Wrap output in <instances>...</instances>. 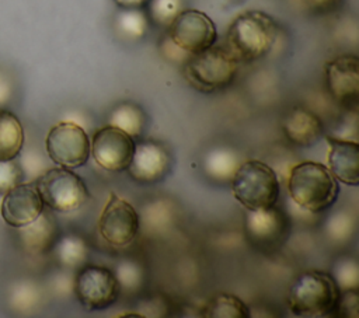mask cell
<instances>
[{
  "mask_svg": "<svg viewBox=\"0 0 359 318\" xmlns=\"http://www.w3.org/2000/svg\"><path fill=\"white\" fill-rule=\"evenodd\" d=\"M279 36V25L262 10H245L236 15L226 34L224 46L238 63H252L271 53Z\"/></svg>",
  "mask_w": 359,
  "mask_h": 318,
  "instance_id": "6da1fadb",
  "label": "cell"
},
{
  "mask_svg": "<svg viewBox=\"0 0 359 318\" xmlns=\"http://www.w3.org/2000/svg\"><path fill=\"white\" fill-rule=\"evenodd\" d=\"M287 191L293 202L302 209L320 213L335 203L339 185L324 164L303 161L292 167Z\"/></svg>",
  "mask_w": 359,
  "mask_h": 318,
  "instance_id": "7a4b0ae2",
  "label": "cell"
},
{
  "mask_svg": "<svg viewBox=\"0 0 359 318\" xmlns=\"http://www.w3.org/2000/svg\"><path fill=\"white\" fill-rule=\"evenodd\" d=\"M341 289L332 275L321 270L300 273L289 287L287 305L297 317L334 315Z\"/></svg>",
  "mask_w": 359,
  "mask_h": 318,
  "instance_id": "3957f363",
  "label": "cell"
},
{
  "mask_svg": "<svg viewBox=\"0 0 359 318\" xmlns=\"http://www.w3.org/2000/svg\"><path fill=\"white\" fill-rule=\"evenodd\" d=\"M238 60L224 45L189 55L182 63V74L187 83L199 92L210 94L227 88L238 73Z\"/></svg>",
  "mask_w": 359,
  "mask_h": 318,
  "instance_id": "277c9868",
  "label": "cell"
},
{
  "mask_svg": "<svg viewBox=\"0 0 359 318\" xmlns=\"http://www.w3.org/2000/svg\"><path fill=\"white\" fill-rule=\"evenodd\" d=\"M234 199L247 210H264L276 205L280 185L276 172L259 160L237 165L231 175Z\"/></svg>",
  "mask_w": 359,
  "mask_h": 318,
  "instance_id": "5b68a950",
  "label": "cell"
},
{
  "mask_svg": "<svg viewBox=\"0 0 359 318\" xmlns=\"http://www.w3.org/2000/svg\"><path fill=\"white\" fill-rule=\"evenodd\" d=\"M35 186L43 205L52 212L72 213L79 210L90 198L84 181L70 168L57 167L41 174Z\"/></svg>",
  "mask_w": 359,
  "mask_h": 318,
  "instance_id": "8992f818",
  "label": "cell"
},
{
  "mask_svg": "<svg viewBox=\"0 0 359 318\" xmlns=\"http://www.w3.org/2000/svg\"><path fill=\"white\" fill-rule=\"evenodd\" d=\"M167 38L187 55H194L216 43L217 29L206 13L184 8L167 27Z\"/></svg>",
  "mask_w": 359,
  "mask_h": 318,
  "instance_id": "52a82bcc",
  "label": "cell"
},
{
  "mask_svg": "<svg viewBox=\"0 0 359 318\" xmlns=\"http://www.w3.org/2000/svg\"><path fill=\"white\" fill-rule=\"evenodd\" d=\"M50 160L65 168H77L90 157V139L86 130L76 122L62 120L53 125L45 140Z\"/></svg>",
  "mask_w": 359,
  "mask_h": 318,
  "instance_id": "ba28073f",
  "label": "cell"
},
{
  "mask_svg": "<svg viewBox=\"0 0 359 318\" xmlns=\"http://www.w3.org/2000/svg\"><path fill=\"white\" fill-rule=\"evenodd\" d=\"M74 294L87 310H104L119 297L121 284L116 275L100 265H86L74 277Z\"/></svg>",
  "mask_w": 359,
  "mask_h": 318,
  "instance_id": "9c48e42d",
  "label": "cell"
},
{
  "mask_svg": "<svg viewBox=\"0 0 359 318\" xmlns=\"http://www.w3.org/2000/svg\"><path fill=\"white\" fill-rule=\"evenodd\" d=\"M140 219L136 209L115 193L109 195L98 219V233L111 247L122 248L132 244L139 233Z\"/></svg>",
  "mask_w": 359,
  "mask_h": 318,
  "instance_id": "30bf717a",
  "label": "cell"
},
{
  "mask_svg": "<svg viewBox=\"0 0 359 318\" xmlns=\"http://www.w3.org/2000/svg\"><path fill=\"white\" fill-rule=\"evenodd\" d=\"M135 146V139L130 134L114 125H107L94 133L90 151L101 168L121 172L129 167Z\"/></svg>",
  "mask_w": 359,
  "mask_h": 318,
  "instance_id": "8fae6325",
  "label": "cell"
},
{
  "mask_svg": "<svg viewBox=\"0 0 359 318\" xmlns=\"http://www.w3.org/2000/svg\"><path fill=\"white\" fill-rule=\"evenodd\" d=\"M324 83L331 98L346 109H356L359 102V59L342 53L324 66Z\"/></svg>",
  "mask_w": 359,
  "mask_h": 318,
  "instance_id": "7c38bea8",
  "label": "cell"
},
{
  "mask_svg": "<svg viewBox=\"0 0 359 318\" xmlns=\"http://www.w3.org/2000/svg\"><path fill=\"white\" fill-rule=\"evenodd\" d=\"M3 196L0 214L6 224L13 228L34 221L45 207L35 182H21Z\"/></svg>",
  "mask_w": 359,
  "mask_h": 318,
  "instance_id": "4fadbf2b",
  "label": "cell"
},
{
  "mask_svg": "<svg viewBox=\"0 0 359 318\" xmlns=\"http://www.w3.org/2000/svg\"><path fill=\"white\" fill-rule=\"evenodd\" d=\"M170 153L157 141L146 140L136 143L129 167V175L142 184L158 182L170 172Z\"/></svg>",
  "mask_w": 359,
  "mask_h": 318,
  "instance_id": "5bb4252c",
  "label": "cell"
},
{
  "mask_svg": "<svg viewBox=\"0 0 359 318\" xmlns=\"http://www.w3.org/2000/svg\"><path fill=\"white\" fill-rule=\"evenodd\" d=\"M15 237L20 248L31 256H42L50 252L59 240V224L50 209L42 213L27 226L15 228Z\"/></svg>",
  "mask_w": 359,
  "mask_h": 318,
  "instance_id": "9a60e30c",
  "label": "cell"
},
{
  "mask_svg": "<svg viewBox=\"0 0 359 318\" xmlns=\"http://www.w3.org/2000/svg\"><path fill=\"white\" fill-rule=\"evenodd\" d=\"M328 170L345 185L356 186L359 182V144L356 141L327 137Z\"/></svg>",
  "mask_w": 359,
  "mask_h": 318,
  "instance_id": "2e32d148",
  "label": "cell"
},
{
  "mask_svg": "<svg viewBox=\"0 0 359 318\" xmlns=\"http://www.w3.org/2000/svg\"><path fill=\"white\" fill-rule=\"evenodd\" d=\"M282 129L286 139L300 147L316 144L324 133L321 119L304 106L292 108L283 118Z\"/></svg>",
  "mask_w": 359,
  "mask_h": 318,
  "instance_id": "e0dca14e",
  "label": "cell"
},
{
  "mask_svg": "<svg viewBox=\"0 0 359 318\" xmlns=\"http://www.w3.org/2000/svg\"><path fill=\"white\" fill-rule=\"evenodd\" d=\"M286 220L275 206L264 210H247L244 213V230L255 244H275L285 233Z\"/></svg>",
  "mask_w": 359,
  "mask_h": 318,
  "instance_id": "ac0fdd59",
  "label": "cell"
},
{
  "mask_svg": "<svg viewBox=\"0 0 359 318\" xmlns=\"http://www.w3.org/2000/svg\"><path fill=\"white\" fill-rule=\"evenodd\" d=\"M24 146V129L15 113L0 108V160L18 157Z\"/></svg>",
  "mask_w": 359,
  "mask_h": 318,
  "instance_id": "d6986e66",
  "label": "cell"
},
{
  "mask_svg": "<svg viewBox=\"0 0 359 318\" xmlns=\"http://www.w3.org/2000/svg\"><path fill=\"white\" fill-rule=\"evenodd\" d=\"M109 120L111 125L122 129L132 137L139 136L146 126V115L143 109L139 105L128 101L118 104L112 109Z\"/></svg>",
  "mask_w": 359,
  "mask_h": 318,
  "instance_id": "ffe728a7",
  "label": "cell"
},
{
  "mask_svg": "<svg viewBox=\"0 0 359 318\" xmlns=\"http://www.w3.org/2000/svg\"><path fill=\"white\" fill-rule=\"evenodd\" d=\"M149 14L144 8H121L115 15V28L126 39H140L149 29Z\"/></svg>",
  "mask_w": 359,
  "mask_h": 318,
  "instance_id": "44dd1931",
  "label": "cell"
},
{
  "mask_svg": "<svg viewBox=\"0 0 359 318\" xmlns=\"http://www.w3.org/2000/svg\"><path fill=\"white\" fill-rule=\"evenodd\" d=\"M202 315L208 318H248V305L233 294H217L203 307Z\"/></svg>",
  "mask_w": 359,
  "mask_h": 318,
  "instance_id": "7402d4cb",
  "label": "cell"
},
{
  "mask_svg": "<svg viewBox=\"0 0 359 318\" xmlns=\"http://www.w3.org/2000/svg\"><path fill=\"white\" fill-rule=\"evenodd\" d=\"M52 251L56 252L57 261L67 268L81 266V263L86 261V256H87L86 242L74 234L59 237Z\"/></svg>",
  "mask_w": 359,
  "mask_h": 318,
  "instance_id": "603a6c76",
  "label": "cell"
},
{
  "mask_svg": "<svg viewBox=\"0 0 359 318\" xmlns=\"http://www.w3.org/2000/svg\"><path fill=\"white\" fill-rule=\"evenodd\" d=\"M184 8V0H150L146 6L149 18L165 28Z\"/></svg>",
  "mask_w": 359,
  "mask_h": 318,
  "instance_id": "cb8c5ba5",
  "label": "cell"
},
{
  "mask_svg": "<svg viewBox=\"0 0 359 318\" xmlns=\"http://www.w3.org/2000/svg\"><path fill=\"white\" fill-rule=\"evenodd\" d=\"M25 174L21 163L15 158L0 160V195L7 193L14 186L24 182Z\"/></svg>",
  "mask_w": 359,
  "mask_h": 318,
  "instance_id": "d4e9b609",
  "label": "cell"
},
{
  "mask_svg": "<svg viewBox=\"0 0 359 318\" xmlns=\"http://www.w3.org/2000/svg\"><path fill=\"white\" fill-rule=\"evenodd\" d=\"M334 279L341 290H351L358 289L359 283V272L358 265L355 261L349 258L341 259L335 266V275Z\"/></svg>",
  "mask_w": 359,
  "mask_h": 318,
  "instance_id": "484cf974",
  "label": "cell"
},
{
  "mask_svg": "<svg viewBox=\"0 0 359 318\" xmlns=\"http://www.w3.org/2000/svg\"><path fill=\"white\" fill-rule=\"evenodd\" d=\"M223 164L229 165V167H233V168H237L234 157L230 153L224 151V150H219V151L212 153L208 158L206 167H208V170L212 175H217V177H222V178L223 177L224 178L231 177L233 174L226 167H223Z\"/></svg>",
  "mask_w": 359,
  "mask_h": 318,
  "instance_id": "4316f807",
  "label": "cell"
},
{
  "mask_svg": "<svg viewBox=\"0 0 359 318\" xmlns=\"http://www.w3.org/2000/svg\"><path fill=\"white\" fill-rule=\"evenodd\" d=\"M334 315L342 317H358V291L356 289L351 290H341L339 300L337 304V310Z\"/></svg>",
  "mask_w": 359,
  "mask_h": 318,
  "instance_id": "83f0119b",
  "label": "cell"
},
{
  "mask_svg": "<svg viewBox=\"0 0 359 318\" xmlns=\"http://www.w3.org/2000/svg\"><path fill=\"white\" fill-rule=\"evenodd\" d=\"M300 7L311 14H328L339 8L342 0H296Z\"/></svg>",
  "mask_w": 359,
  "mask_h": 318,
  "instance_id": "f1b7e54d",
  "label": "cell"
},
{
  "mask_svg": "<svg viewBox=\"0 0 359 318\" xmlns=\"http://www.w3.org/2000/svg\"><path fill=\"white\" fill-rule=\"evenodd\" d=\"M13 91L14 88L10 77L6 73L0 71V108H4V105L10 102Z\"/></svg>",
  "mask_w": 359,
  "mask_h": 318,
  "instance_id": "f546056e",
  "label": "cell"
},
{
  "mask_svg": "<svg viewBox=\"0 0 359 318\" xmlns=\"http://www.w3.org/2000/svg\"><path fill=\"white\" fill-rule=\"evenodd\" d=\"M119 8H146L150 0H112Z\"/></svg>",
  "mask_w": 359,
  "mask_h": 318,
  "instance_id": "4dcf8cb0",
  "label": "cell"
}]
</instances>
